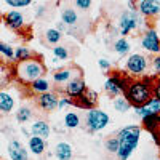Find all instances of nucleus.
I'll list each match as a JSON object with an SVG mask.
<instances>
[{
  "label": "nucleus",
  "mask_w": 160,
  "mask_h": 160,
  "mask_svg": "<svg viewBox=\"0 0 160 160\" xmlns=\"http://www.w3.org/2000/svg\"><path fill=\"white\" fill-rule=\"evenodd\" d=\"M31 88H32L35 93H40V95H43V93H48L50 83H48V80H45V78H38V80H35V82H32Z\"/></svg>",
  "instance_id": "5701e85b"
},
{
  "label": "nucleus",
  "mask_w": 160,
  "mask_h": 160,
  "mask_svg": "<svg viewBox=\"0 0 160 160\" xmlns=\"http://www.w3.org/2000/svg\"><path fill=\"white\" fill-rule=\"evenodd\" d=\"M139 135H141V128L136 125H128L118 131V141H120V149L117 152L120 160H128L131 152L138 148L139 142Z\"/></svg>",
  "instance_id": "f03ea898"
},
{
  "label": "nucleus",
  "mask_w": 160,
  "mask_h": 160,
  "mask_svg": "<svg viewBox=\"0 0 160 160\" xmlns=\"http://www.w3.org/2000/svg\"><path fill=\"white\" fill-rule=\"evenodd\" d=\"M135 111L142 118L149 117V115H154V114H160V101L157 98H152L146 106H142V108H135Z\"/></svg>",
  "instance_id": "ddd939ff"
},
{
  "label": "nucleus",
  "mask_w": 160,
  "mask_h": 160,
  "mask_svg": "<svg viewBox=\"0 0 160 160\" xmlns=\"http://www.w3.org/2000/svg\"><path fill=\"white\" fill-rule=\"evenodd\" d=\"M128 83H130V82H128L125 77L118 75V74H114L112 77H109L108 80H106L104 88H106V91H108L109 95L118 96L120 93H123V95H125V91H127V88H128Z\"/></svg>",
  "instance_id": "39448f33"
},
{
  "label": "nucleus",
  "mask_w": 160,
  "mask_h": 160,
  "mask_svg": "<svg viewBox=\"0 0 160 160\" xmlns=\"http://www.w3.org/2000/svg\"><path fill=\"white\" fill-rule=\"evenodd\" d=\"M55 154L59 160H71L72 158V148L68 142H59V144H56Z\"/></svg>",
  "instance_id": "f3484780"
},
{
  "label": "nucleus",
  "mask_w": 160,
  "mask_h": 160,
  "mask_svg": "<svg viewBox=\"0 0 160 160\" xmlns=\"http://www.w3.org/2000/svg\"><path fill=\"white\" fill-rule=\"evenodd\" d=\"M37 102H38V106L42 108L43 111H53V109H56L58 108V102H59V99L56 98V95L55 93H51V91H48V93H43V95H40L38 96V99H37Z\"/></svg>",
  "instance_id": "f8f14e48"
},
{
  "label": "nucleus",
  "mask_w": 160,
  "mask_h": 160,
  "mask_svg": "<svg viewBox=\"0 0 160 160\" xmlns=\"http://www.w3.org/2000/svg\"><path fill=\"white\" fill-rule=\"evenodd\" d=\"M8 155L11 160H28V151H26L18 141L8 142Z\"/></svg>",
  "instance_id": "2eb2a0df"
},
{
  "label": "nucleus",
  "mask_w": 160,
  "mask_h": 160,
  "mask_svg": "<svg viewBox=\"0 0 160 160\" xmlns=\"http://www.w3.org/2000/svg\"><path fill=\"white\" fill-rule=\"evenodd\" d=\"M154 98H157L160 101V78L154 83Z\"/></svg>",
  "instance_id": "c9c22d12"
},
{
  "label": "nucleus",
  "mask_w": 160,
  "mask_h": 160,
  "mask_svg": "<svg viewBox=\"0 0 160 160\" xmlns=\"http://www.w3.org/2000/svg\"><path fill=\"white\" fill-rule=\"evenodd\" d=\"M53 55H55V61H58V59L64 61L69 58V53H68V48L66 47H55L53 48Z\"/></svg>",
  "instance_id": "c85d7f7f"
},
{
  "label": "nucleus",
  "mask_w": 160,
  "mask_h": 160,
  "mask_svg": "<svg viewBox=\"0 0 160 160\" xmlns=\"http://www.w3.org/2000/svg\"><path fill=\"white\" fill-rule=\"evenodd\" d=\"M109 123V115L101 109H91L87 112V127L90 131H99Z\"/></svg>",
  "instance_id": "20e7f679"
},
{
  "label": "nucleus",
  "mask_w": 160,
  "mask_h": 160,
  "mask_svg": "<svg viewBox=\"0 0 160 160\" xmlns=\"http://www.w3.org/2000/svg\"><path fill=\"white\" fill-rule=\"evenodd\" d=\"M99 68L101 69H109L111 68V62L108 59H99Z\"/></svg>",
  "instance_id": "4c0bfd02"
},
{
  "label": "nucleus",
  "mask_w": 160,
  "mask_h": 160,
  "mask_svg": "<svg viewBox=\"0 0 160 160\" xmlns=\"http://www.w3.org/2000/svg\"><path fill=\"white\" fill-rule=\"evenodd\" d=\"M15 59L18 62H22V61H28V59H32V53L28 47H19L16 48L15 51Z\"/></svg>",
  "instance_id": "b1692460"
},
{
  "label": "nucleus",
  "mask_w": 160,
  "mask_h": 160,
  "mask_svg": "<svg viewBox=\"0 0 160 160\" xmlns=\"http://www.w3.org/2000/svg\"><path fill=\"white\" fill-rule=\"evenodd\" d=\"M71 104H75V102H74L72 99H69V98H61L59 102H58V108L62 109V108H66V106H71Z\"/></svg>",
  "instance_id": "f704fd0d"
},
{
  "label": "nucleus",
  "mask_w": 160,
  "mask_h": 160,
  "mask_svg": "<svg viewBox=\"0 0 160 160\" xmlns=\"http://www.w3.org/2000/svg\"><path fill=\"white\" fill-rule=\"evenodd\" d=\"M0 53H2V56L7 58V59H15V51L13 48L8 45V43H0Z\"/></svg>",
  "instance_id": "7c9ffc66"
},
{
  "label": "nucleus",
  "mask_w": 160,
  "mask_h": 160,
  "mask_svg": "<svg viewBox=\"0 0 160 160\" xmlns=\"http://www.w3.org/2000/svg\"><path fill=\"white\" fill-rule=\"evenodd\" d=\"M142 123L148 130L154 131L157 127H160V114H154V115H149V117L142 118Z\"/></svg>",
  "instance_id": "393cba45"
},
{
  "label": "nucleus",
  "mask_w": 160,
  "mask_h": 160,
  "mask_svg": "<svg viewBox=\"0 0 160 160\" xmlns=\"http://www.w3.org/2000/svg\"><path fill=\"white\" fill-rule=\"evenodd\" d=\"M72 69H62V71H56L53 74V80H55L56 83H64V82H71L72 80Z\"/></svg>",
  "instance_id": "412c9836"
},
{
  "label": "nucleus",
  "mask_w": 160,
  "mask_h": 160,
  "mask_svg": "<svg viewBox=\"0 0 160 160\" xmlns=\"http://www.w3.org/2000/svg\"><path fill=\"white\" fill-rule=\"evenodd\" d=\"M118 149H120V141H118V138H109L108 141H106V151L117 154Z\"/></svg>",
  "instance_id": "c756f323"
},
{
  "label": "nucleus",
  "mask_w": 160,
  "mask_h": 160,
  "mask_svg": "<svg viewBox=\"0 0 160 160\" xmlns=\"http://www.w3.org/2000/svg\"><path fill=\"white\" fill-rule=\"evenodd\" d=\"M114 108L118 111V112H127L130 108H131V104L128 102V99L125 96H117L114 99Z\"/></svg>",
  "instance_id": "a878e982"
},
{
  "label": "nucleus",
  "mask_w": 160,
  "mask_h": 160,
  "mask_svg": "<svg viewBox=\"0 0 160 160\" xmlns=\"http://www.w3.org/2000/svg\"><path fill=\"white\" fill-rule=\"evenodd\" d=\"M142 48H146L148 51H152V53H160V40L157 37V32L154 29H149L142 35Z\"/></svg>",
  "instance_id": "9d476101"
},
{
  "label": "nucleus",
  "mask_w": 160,
  "mask_h": 160,
  "mask_svg": "<svg viewBox=\"0 0 160 160\" xmlns=\"http://www.w3.org/2000/svg\"><path fill=\"white\" fill-rule=\"evenodd\" d=\"M29 148H31V151L35 155L43 154V151H45V141H43V138H40V136H31L29 138Z\"/></svg>",
  "instance_id": "6ab92c4d"
},
{
  "label": "nucleus",
  "mask_w": 160,
  "mask_h": 160,
  "mask_svg": "<svg viewBox=\"0 0 160 160\" xmlns=\"http://www.w3.org/2000/svg\"><path fill=\"white\" fill-rule=\"evenodd\" d=\"M32 117V112H31V109L29 108H19V111H18V114H16V118L19 120V122H28V120Z\"/></svg>",
  "instance_id": "2f4dec72"
},
{
  "label": "nucleus",
  "mask_w": 160,
  "mask_h": 160,
  "mask_svg": "<svg viewBox=\"0 0 160 160\" xmlns=\"http://www.w3.org/2000/svg\"><path fill=\"white\" fill-rule=\"evenodd\" d=\"M87 91V85L82 77H74L69 83H66V93L69 98H74L75 101Z\"/></svg>",
  "instance_id": "6e6552de"
},
{
  "label": "nucleus",
  "mask_w": 160,
  "mask_h": 160,
  "mask_svg": "<svg viewBox=\"0 0 160 160\" xmlns=\"http://www.w3.org/2000/svg\"><path fill=\"white\" fill-rule=\"evenodd\" d=\"M154 95V88L152 85L146 83L144 80H131L128 83V88L125 91V98L128 99V102L135 108H142L146 106Z\"/></svg>",
  "instance_id": "f257e3e1"
},
{
  "label": "nucleus",
  "mask_w": 160,
  "mask_h": 160,
  "mask_svg": "<svg viewBox=\"0 0 160 160\" xmlns=\"http://www.w3.org/2000/svg\"><path fill=\"white\" fill-rule=\"evenodd\" d=\"M114 48H115V51L118 53V55H127V53L130 51V43L125 38H118L115 42V45H114Z\"/></svg>",
  "instance_id": "bb28decb"
},
{
  "label": "nucleus",
  "mask_w": 160,
  "mask_h": 160,
  "mask_svg": "<svg viewBox=\"0 0 160 160\" xmlns=\"http://www.w3.org/2000/svg\"><path fill=\"white\" fill-rule=\"evenodd\" d=\"M16 74L21 80L24 82H35V80L42 78V75L45 74V68L42 61H38L35 58L32 59H28V61H22V62H18L16 66Z\"/></svg>",
  "instance_id": "7ed1b4c3"
},
{
  "label": "nucleus",
  "mask_w": 160,
  "mask_h": 160,
  "mask_svg": "<svg viewBox=\"0 0 160 160\" xmlns=\"http://www.w3.org/2000/svg\"><path fill=\"white\" fill-rule=\"evenodd\" d=\"M32 133L34 136H40V138H48L50 136V125L47 122H43V120H37V122L32 125Z\"/></svg>",
  "instance_id": "dca6fc26"
},
{
  "label": "nucleus",
  "mask_w": 160,
  "mask_h": 160,
  "mask_svg": "<svg viewBox=\"0 0 160 160\" xmlns=\"http://www.w3.org/2000/svg\"><path fill=\"white\" fill-rule=\"evenodd\" d=\"M64 125L68 128H77L80 125V115L77 112H68L64 115Z\"/></svg>",
  "instance_id": "4be33fe9"
},
{
  "label": "nucleus",
  "mask_w": 160,
  "mask_h": 160,
  "mask_svg": "<svg viewBox=\"0 0 160 160\" xmlns=\"http://www.w3.org/2000/svg\"><path fill=\"white\" fill-rule=\"evenodd\" d=\"M96 102H98V93H96V91H93V90H90V88H87V91H85L83 95L75 101V104L78 106V108L88 109V111L95 109Z\"/></svg>",
  "instance_id": "1a4fd4ad"
},
{
  "label": "nucleus",
  "mask_w": 160,
  "mask_h": 160,
  "mask_svg": "<svg viewBox=\"0 0 160 160\" xmlns=\"http://www.w3.org/2000/svg\"><path fill=\"white\" fill-rule=\"evenodd\" d=\"M5 24L8 26V28L11 29H21L22 26H24V16H22V13L16 11V10H13V11H8L7 15H5Z\"/></svg>",
  "instance_id": "4468645a"
},
{
  "label": "nucleus",
  "mask_w": 160,
  "mask_h": 160,
  "mask_svg": "<svg viewBox=\"0 0 160 160\" xmlns=\"http://www.w3.org/2000/svg\"><path fill=\"white\" fill-rule=\"evenodd\" d=\"M45 38H47L48 43H58L61 40V32L58 29H48L45 32Z\"/></svg>",
  "instance_id": "cd10ccee"
},
{
  "label": "nucleus",
  "mask_w": 160,
  "mask_h": 160,
  "mask_svg": "<svg viewBox=\"0 0 160 160\" xmlns=\"http://www.w3.org/2000/svg\"><path fill=\"white\" fill-rule=\"evenodd\" d=\"M61 18H62V22L66 26H75L77 21H78V16H77V13H75L74 8H64Z\"/></svg>",
  "instance_id": "aec40b11"
},
{
  "label": "nucleus",
  "mask_w": 160,
  "mask_h": 160,
  "mask_svg": "<svg viewBox=\"0 0 160 160\" xmlns=\"http://www.w3.org/2000/svg\"><path fill=\"white\" fill-rule=\"evenodd\" d=\"M13 106H15V99H13V96L8 95L7 91L0 93V109H2V112H3V114L11 112Z\"/></svg>",
  "instance_id": "a211bd4d"
},
{
  "label": "nucleus",
  "mask_w": 160,
  "mask_h": 160,
  "mask_svg": "<svg viewBox=\"0 0 160 160\" xmlns=\"http://www.w3.org/2000/svg\"><path fill=\"white\" fill-rule=\"evenodd\" d=\"M146 68H148V59H146L142 55H139V53H135V55H131L127 61V69L128 72L135 74V75H139L146 71Z\"/></svg>",
  "instance_id": "0eeeda50"
},
{
  "label": "nucleus",
  "mask_w": 160,
  "mask_h": 160,
  "mask_svg": "<svg viewBox=\"0 0 160 160\" xmlns=\"http://www.w3.org/2000/svg\"><path fill=\"white\" fill-rule=\"evenodd\" d=\"M7 5L16 7V8H24L31 5V0H7Z\"/></svg>",
  "instance_id": "473e14b6"
},
{
  "label": "nucleus",
  "mask_w": 160,
  "mask_h": 160,
  "mask_svg": "<svg viewBox=\"0 0 160 160\" xmlns=\"http://www.w3.org/2000/svg\"><path fill=\"white\" fill-rule=\"evenodd\" d=\"M75 7L82 8V10H87V8L91 7V2H90V0H77V2H75Z\"/></svg>",
  "instance_id": "72a5a7b5"
},
{
  "label": "nucleus",
  "mask_w": 160,
  "mask_h": 160,
  "mask_svg": "<svg viewBox=\"0 0 160 160\" xmlns=\"http://www.w3.org/2000/svg\"><path fill=\"white\" fill-rule=\"evenodd\" d=\"M138 11L144 16H155L160 13V2L157 0H141L138 3Z\"/></svg>",
  "instance_id": "9b49d317"
},
{
  "label": "nucleus",
  "mask_w": 160,
  "mask_h": 160,
  "mask_svg": "<svg viewBox=\"0 0 160 160\" xmlns=\"http://www.w3.org/2000/svg\"><path fill=\"white\" fill-rule=\"evenodd\" d=\"M139 22H141V18L138 15V10H130V11L122 13V16H120V34L127 35L130 31L136 29Z\"/></svg>",
  "instance_id": "423d86ee"
},
{
  "label": "nucleus",
  "mask_w": 160,
  "mask_h": 160,
  "mask_svg": "<svg viewBox=\"0 0 160 160\" xmlns=\"http://www.w3.org/2000/svg\"><path fill=\"white\" fill-rule=\"evenodd\" d=\"M154 69H155L157 75L160 77V56H157V58L154 59Z\"/></svg>",
  "instance_id": "e433bc0d"
}]
</instances>
